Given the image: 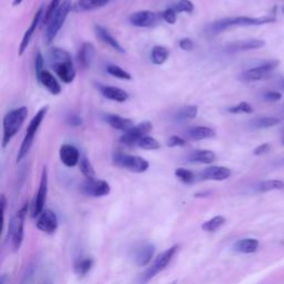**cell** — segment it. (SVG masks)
<instances>
[{
	"label": "cell",
	"mask_w": 284,
	"mask_h": 284,
	"mask_svg": "<svg viewBox=\"0 0 284 284\" xmlns=\"http://www.w3.org/2000/svg\"><path fill=\"white\" fill-rule=\"evenodd\" d=\"M171 284H176V282H172Z\"/></svg>",
	"instance_id": "54"
},
{
	"label": "cell",
	"mask_w": 284,
	"mask_h": 284,
	"mask_svg": "<svg viewBox=\"0 0 284 284\" xmlns=\"http://www.w3.org/2000/svg\"><path fill=\"white\" fill-rule=\"evenodd\" d=\"M34 279H36V267L33 264H30L26 268L20 284H34Z\"/></svg>",
	"instance_id": "41"
},
{
	"label": "cell",
	"mask_w": 284,
	"mask_h": 284,
	"mask_svg": "<svg viewBox=\"0 0 284 284\" xmlns=\"http://www.w3.org/2000/svg\"><path fill=\"white\" fill-rule=\"evenodd\" d=\"M198 111H199L198 106H194V105L186 106L176 111L174 114V120L178 122L193 120V119L198 116Z\"/></svg>",
	"instance_id": "29"
},
{
	"label": "cell",
	"mask_w": 284,
	"mask_h": 284,
	"mask_svg": "<svg viewBox=\"0 0 284 284\" xmlns=\"http://www.w3.org/2000/svg\"><path fill=\"white\" fill-rule=\"evenodd\" d=\"M38 82H39L42 87L46 88L51 95H58L61 92V86L58 82V80L55 78L50 71L48 70H42L39 75H37Z\"/></svg>",
	"instance_id": "20"
},
{
	"label": "cell",
	"mask_w": 284,
	"mask_h": 284,
	"mask_svg": "<svg viewBox=\"0 0 284 284\" xmlns=\"http://www.w3.org/2000/svg\"><path fill=\"white\" fill-rule=\"evenodd\" d=\"M61 0H51L50 1V3H49V6H48V8H47V10H46V13H45V16H44V24L46 25L47 24V21L49 20V19H50V17L52 16L53 14H55V11L59 8V6L61 5Z\"/></svg>",
	"instance_id": "42"
},
{
	"label": "cell",
	"mask_w": 284,
	"mask_h": 284,
	"mask_svg": "<svg viewBox=\"0 0 284 284\" xmlns=\"http://www.w3.org/2000/svg\"><path fill=\"white\" fill-rule=\"evenodd\" d=\"M228 111L230 113H234V114L252 113L253 112V107L247 101H241V102L237 103V106H233V107H231V108H229Z\"/></svg>",
	"instance_id": "39"
},
{
	"label": "cell",
	"mask_w": 284,
	"mask_h": 284,
	"mask_svg": "<svg viewBox=\"0 0 284 284\" xmlns=\"http://www.w3.org/2000/svg\"><path fill=\"white\" fill-rule=\"evenodd\" d=\"M279 61L278 60H271L268 63H264L260 66H256L254 68H250L245 70L241 78L245 81H261V80H267L272 77V72L274 69L278 67Z\"/></svg>",
	"instance_id": "9"
},
{
	"label": "cell",
	"mask_w": 284,
	"mask_h": 284,
	"mask_svg": "<svg viewBox=\"0 0 284 284\" xmlns=\"http://www.w3.org/2000/svg\"><path fill=\"white\" fill-rule=\"evenodd\" d=\"M110 0H79L76 8L79 11H90L106 6Z\"/></svg>",
	"instance_id": "30"
},
{
	"label": "cell",
	"mask_w": 284,
	"mask_h": 284,
	"mask_svg": "<svg viewBox=\"0 0 284 284\" xmlns=\"http://www.w3.org/2000/svg\"><path fill=\"white\" fill-rule=\"evenodd\" d=\"M231 176V170L226 167L211 166L205 169L201 174L200 178L203 180H211V181H223Z\"/></svg>",
	"instance_id": "18"
},
{
	"label": "cell",
	"mask_w": 284,
	"mask_h": 284,
	"mask_svg": "<svg viewBox=\"0 0 284 284\" xmlns=\"http://www.w3.org/2000/svg\"><path fill=\"white\" fill-rule=\"evenodd\" d=\"M48 112V106H45L38 110V112L34 114L33 118L30 120L28 128H27V132L25 134L24 140L21 142L20 149H19L18 155H17V162H20L21 160H24L32 149L34 138H36V134L39 130L42 121L45 120L46 114Z\"/></svg>",
	"instance_id": "4"
},
{
	"label": "cell",
	"mask_w": 284,
	"mask_h": 284,
	"mask_svg": "<svg viewBox=\"0 0 284 284\" xmlns=\"http://www.w3.org/2000/svg\"><path fill=\"white\" fill-rule=\"evenodd\" d=\"M158 21V16L150 10H140L130 15L129 22L138 28H150Z\"/></svg>",
	"instance_id": "15"
},
{
	"label": "cell",
	"mask_w": 284,
	"mask_h": 284,
	"mask_svg": "<svg viewBox=\"0 0 284 284\" xmlns=\"http://www.w3.org/2000/svg\"><path fill=\"white\" fill-rule=\"evenodd\" d=\"M169 56H170V50L167 47H164V46H155L151 49L150 59L153 64L161 66L168 60Z\"/></svg>",
	"instance_id": "28"
},
{
	"label": "cell",
	"mask_w": 284,
	"mask_h": 284,
	"mask_svg": "<svg viewBox=\"0 0 284 284\" xmlns=\"http://www.w3.org/2000/svg\"><path fill=\"white\" fill-rule=\"evenodd\" d=\"M225 223V218L222 216H217L210 220L205 221V223L201 225L203 231L205 232H216L217 230L221 228L222 225Z\"/></svg>",
	"instance_id": "34"
},
{
	"label": "cell",
	"mask_w": 284,
	"mask_h": 284,
	"mask_svg": "<svg viewBox=\"0 0 284 284\" xmlns=\"http://www.w3.org/2000/svg\"><path fill=\"white\" fill-rule=\"evenodd\" d=\"M179 47L183 51H191L194 48V42L190 38H182L179 40Z\"/></svg>",
	"instance_id": "45"
},
{
	"label": "cell",
	"mask_w": 284,
	"mask_h": 284,
	"mask_svg": "<svg viewBox=\"0 0 284 284\" xmlns=\"http://www.w3.org/2000/svg\"><path fill=\"white\" fill-rule=\"evenodd\" d=\"M94 267V261L90 258H80L74 264V271L77 275L84 276L90 272Z\"/></svg>",
	"instance_id": "31"
},
{
	"label": "cell",
	"mask_w": 284,
	"mask_h": 284,
	"mask_svg": "<svg viewBox=\"0 0 284 284\" xmlns=\"http://www.w3.org/2000/svg\"><path fill=\"white\" fill-rule=\"evenodd\" d=\"M186 144H187V141L179 136H171L167 141V145L170 148L184 147Z\"/></svg>",
	"instance_id": "44"
},
{
	"label": "cell",
	"mask_w": 284,
	"mask_h": 284,
	"mask_svg": "<svg viewBox=\"0 0 284 284\" xmlns=\"http://www.w3.org/2000/svg\"><path fill=\"white\" fill-rule=\"evenodd\" d=\"M45 13H46V11L44 9V7H40V8L36 11V14H34L32 24H30L29 28L25 32L24 37H22L20 45H19V49H18V55L19 56L24 55L25 51L27 50V48L29 47V44H30V41H32V38L33 36V33H34V32H36L37 27H38V25H39V22L41 21V19L44 18Z\"/></svg>",
	"instance_id": "16"
},
{
	"label": "cell",
	"mask_w": 284,
	"mask_h": 284,
	"mask_svg": "<svg viewBox=\"0 0 284 284\" xmlns=\"http://www.w3.org/2000/svg\"><path fill=\"white\" fill-rule=\"evenodd\" d=\"M34 69H36V76L39 75L42 70H45L44 68V57H42L41 52L38 50L36 56H34Z\"/></svg>",
	"instance_id": "46"
},
{
	"label": "cell",
	"mask_w": 284,
	"mask_h": 284,
	"mask_svg": "<svg viewBox=\"0 0 284 284\" xmlns=\"http://www.w3.org/2000/svg\"><path fill=\"white\" fill-rule=\"evenodd\" d=\"M100 94L103 97L109 99V100L116 102H126L129 99V94L121 88L113 86H100L99 87Z\"/></svg>",
	"instance_id": "23"
},
{
	"label": "cell",
	"mask_w": 284,
	"mask_h": 284,
	"mask_svg": "<svg viewBox=\"0 0 284 284\" xmlns=\"http://www.w3.org/2000/svg\"><path fill=\"white\" fill-rule=\"evenodd\" d=\"M266 45V42L260 39H249V40H241L233 42L229 46V49L232 51H248L259 49Z\"/></svg>",
	"instance_id": "25"
},
{
	"label": "cell",
	"mask_w": 284,
	"mask_h": 284,
	"mask_svg": "<svg viewBox=\"0 0 284 284\" xmlns=\"http://www.w3.org/2000/svg\"><path fill=\"white\" fill-rule=\"evenodd\" d=\"M156 247L152 243H141L132 250L133 262L138 267H145L151 262L155 255Z\"/></svg>",
	"instance_id": "14"
},
{
	"label": "cell",
	"mask_w": 284,
	"mask_h": 284,
	"mask_svg": "<svg viewBox=\"0 0 284 284\" xmlns=\"http://www.w3.org/2000/svg\"><path fill=\"white\" fill-rule=\"evenodd\" d=\"M161 17L169 25H174L176 21V11L174 8H168L161 13Z\"/></svg>",
	"instance_id": "43"
},
{
	"label": "cell",
	"mask_w": 284,
	"mask_h": 284,
	"mask_svg": "<svg viewBox=\"0 0 284 284\" xmlns=\"http://www.w3.org/2000/svg\"><path fill=\"white\" fill-rule=\"evenodd\" d=\"M27 209H28V203L26 202L25 205H22V208L18 211L16 217H15L10 222L8 236L10 234L11 242H13V247L15 250H19L22 242H24V225Z\"/></svg>",
	"instance_id": "8"
},
{
	"label": "cell",
	"mask_w": 284,
	"mask_h": 284,
	"mask_svg": "<svg viewBox=\"0 0 284 284\" xmlns=\"http://www.w3.org/2000/svg\"><path fill=\"white\" fill-rule=\"evenodd\" d=\"M107 72H108L110 76H112L117 79H121V80L132 79V76L130 75L128 71H126L125 69L117 66V64H109V66L107 67Z\"/></svg>",
	"instance_id": "36"
},
{
	"label": "cell",
	"mask_w": 284,
	"mask_h": 284,
	"mask_svg": "<svg viewBox=\"0 0 284 284\" xmlns=\"http://www.w3.org/2000/svg\"><path fill=\"white\" fill-rule=\"evenodd\" d=\"M152 130V124L150 121H143L139 125L133 126L131 129L126 131L120 138V141L122 144L126 145H136L137 142L139 141L141 138L148 136V133Z\"/></svg>",
	"instance_id": "11"
},
{
	"label": "cell",
	"mask_w": 284,
	"mask_h": 284,
	"mask_svg": "<svg viewBox=\"0 0 284 284\" xmlns=\"http://www.w3.org/2000/svg\"><path fill=\"white\" fill-rule=\"evenodd\" d=\"M275 18L273 16H263V17H234V18H224L218 20L212 24L213 32H221L224 30L232 28V27H249V26H262L267 24L274 22Z\"/></svg>",
	"instance_id": "5"
},
{
	"label": "cell",
	"mask_w": 284,
	"mask_h": 284,
	"mask_svg": "<svg viewBox=\"0 0 284 284\" xmlns=\"http://www.w3.org/2000/svg\"><path fill=\"white\" fill-rule=\"evenodd\" d=\"M263 99L268 102H275L282 99V95L279 91H268L263 95Z\"/></svg>",
	"instance_id": "47"
},
{
	"label": "cell",
	"mask_w": 284,
	"mask_h": 284,
	"mask_svg": "<svg viewBox=\"0 0 284 284\" xmlns=\"http://www.w3.org/2000/svg\"><path fill=\"white\" fill-rule=\"evenodd\" d=\"M284 189V182L281 180H266L262 181L258 187V190L260 192H268V191H273V190H282Z\"/></svg>",
	"instance_id": "35"
},
{
	"label": "cell",
	"mask_w": 284,
	"mask_h": 284,
	"mask_svg": "<svg viewBox=\"0 0 284 284\" xmlns=\"http://www.w3.org/2000/svg\"><path fill=\"white\" fill-rule=\"evenodd\" d=\"M79 168H80V171H81V174L86 176L87 179H95V169H94V167H92L90 161L88 160L86 157H82V158L80 159Z\"/></svg>",
	"instance_id": "38"
},
{
	"label": "cell",
	"mask_w": 284,
	"mask_h": 284,
	"mask_svg": "<svg viewBox=\"0 0 284 284\" xmlns=\"http://www.w3.org/2000/svg\"><path fill=\"white\" fill-rule=\"evenodd\" d=\"M7 279H8V276H7V274H2L1 275V284H6L7 283Z\"/></svg>",
	"instance_id": "50"
},
{
	"label": "cell",
	"mask_w": 284,
	"mask_h": 284,
	"mask_svg": "<svg viewBox=\"0 0 284 284\" xmlns=\"http://www.w3.org/2000/svg\"><path fill=\"white\" fill-rule=\"evenodd\" d=\"M95 33L99 39H100L103 44H106L107 46H109L110 48H112L113 50H116L119 53H125V49L122 46L119 44V41L114 38L112 34L110 33L108 29H106L105 27H102L100 25H95Z\"/></svg>",
	"instance_id": "21"
},
{
	"label": "cell",
	"mask_w": 284,
	"mask_h": 284,
	"mask_svg": "<svg viewBox=\"0 0 284 284\" xmlns=\"http://www.w3.org/2000/svg\"><path fill=\"white\" fill-rule=\"evenodd\" d=\"M106 122L111 126V128L124 132L128 131L129 129H131L134 126L131 119L121 117L119 116V114H107Z\"/></svg>",
	"instance_id": "24"
},
{
	"label": "cell",
	"mask_w": 284,
	"mask_h": 284,
	"mask_svg": "<svg viewBox=\"0 0 284 284\" xmlns=\"http://www.w3.org/2000/svg\"><path fill=\"white\" fill-rule=\"evenodd\" d=\"M178 251L179 245H174V247L167 249L166 251H163L160 255L157 256L151 266L141 274L139 279V284H147L150 280L155 278L156 275H158L164 270V268H167V267L170 264L171 261L174 260V255Z\"/></svg>",
	"instance_id": "6"
},
{
	"label": "cell",
	"mask_w": 284,
	"mask_h": 284,
	"mask_svg": "<svg viewBox=\"0 0 284 284\" xmlns=\"http://www.w3.org/2000/svg\"><path fill=\"white\" fill-rule=\"evenodd\" d=\"M189 160L191 162L211 164L217 160V156L211 150H195L189 156Z\"/></svg>",
	"instance_id": "26"
},
{
	"label": "cell",
	"mask_w": 284,
	"mask_h": 284,
	"mask_svg": "<svg viewBox=\"0 0 284 284\" xmlns=\"http://www.w3.org/2000/svg\"><path fill=\"white\" fill-rule=\"evenodd\" d=\"M95 48L91 42H83L80 46L78 53H77V60L78 63L83 69H88L91 67L92 61L95 59Z\"/></svg>",
	"instance_id": "19"
},
{
	"label": "cell",
	"mask_w": 284,
	"mask_h": 284,
	"mask_svg": "<svg viewBox=\"0 0 284 284\" xmlns=\"http://www.w3.org/2000/svg\"><path fill=\"white\" fill-rule=\"evenodd\" d=\"M233 248L234 250L237 252L249 254V253H253L258 250L259 241L256 239H251V237H248V239H241L234 243Z\"/></svg>",
	"instance_id": "27"
},
{
	"label": "cell",
	"mask_w": 284,
	"mask_h": 284,
	"mask_svg": "<svg viewBox=\"0 0 284 284\" xmlns=\"http://www.w3.org/2000/svg\"><path fill=\"white\" fill-rule=\"evenodd\" d=\"M37 218L36 225L41 232L52 234L58 229V217L50 209H45Z\"/></svg>",
	"instance_id": "13"
},
{
	"label": "cell",
	"mask_w": 284,
	"mask_h": 284,
	"mask_svg": "<svg viewBox=\"0 0 284 284\" xmlns=\"http://www.w3.org/2000/svg\"><path fill=\"white\" fill-rule=\"evenodd\" d=\"M282 11H283V13H284V7H283V8H282Z\"/></svg>",
	"instance_id": "55"
},
{
	"label": "cell",
	"mask_w": 284,
	"mask_h": 284,
	"mask_svg": "<svg viewBox=\"0 0 284 284\" xmlns=\"http://www.w3.org/2000/svg\"><path fill=\"white\" fill-rule=\"evenodd\" d=\"M271 149V145L268 143H262L256 147L254 150H253V155L254 156H262V155H266L267 152L270 151Z\"/></svg>",
	"instance_id": "48"
},
{
	"label": "cell",
	"mask_w": 284,
	"mask_h": 284,
	"mask_svg": "<svg viewBox=\"0 0 284 284\" xmlns=\"http://www.w3.org/2000/svg\"><path fill=\"white\" fill-rule=\"evenodd\" d=\"M174 174H175L176 178H178L180 181L184 184H191V183H193L194 180H195V175H194L193 172L188 170V169H184V168L175 169Z\"/></svg>",
	"instance_id": "37"
},
{
	"label": "cell",
	"mask_w": 284,
	"mask_h": 284,
	"mask_svg": "<svg viewBox=\"0 0 284 284\" xmlns=\"http://www.w3.org/2000/svg\"><path fill=\"white\" fill-rule=\"evenodd\" d=\"M47 194H48V170L47 168L44 167L42 169V174L40 178L39 189L34 198L33 205H32V217H38L39 214L45 210V205L47 201Z\"/></svg>",
	"instance_id": "12"
},
{
	"label": "cell",
	"mask_w": 284,
	"mask_h": 284,
	"mask_svg": "<svg viewBox=\"0 0 284 284\" xmlns=\"http://www.w3.org/2000/svg\"><path fill=\"white\" fill-rule=\"evenodd\" d=\"M281 87H282V88H283V89H284V79H283V81H282V84H281Z\"/></svg>",
	"instance_id": "53"
},
{
	"label": "cell",
	"mask_w": 284,
	"mask_h": 284,
	"mask_svg": "<svg viewBox=\"0 0 284 284\" xmlns=\"http://www.w3.org/2000/svg\"><path fill=\"white\" fill-rule=\"evenodd\" d=\"M187 136L189 137L191 140L202 141V140L213 139V138H216L217 132H216V130L210 128V126H191V128L188 129Z\"/></svg>",
	"instance_id": "22"
},
{
	"label": "cell",
	"mask_w": 284,
	"mask_h": 284,
	"mask_svg": "<svg viewBox=\"0 0 284 284\" xmlns=\"http://www.w3.org/2000/svg\"><path fill=\"white\" fill-rule=\"evenodd\" d=\"M45 284H50V283H45Z\"/></svg>",
	"instance_id": "56"
},
{
	"label": "cell",
	"mask_w": 284,
	"mask_h": 284,
	"mask_svg": "<svg viewBox=\"0 0 284 284\" xmlns=\"http://www.w3.org/2000/svg\"><path fill=\"white\" fill-rule=\"evenodd\" d=\"M49 61L55 74L64 83L74 82L76 78V69L72 63L71 56L67 50L53 47L49 50Z\"/></svg>",
	"instance_id": "1"
},
{
	"label": "cell",
	"mask_w": 284,
	"mask_h": 284,
	"mask_svg": "<svg viewBox=\"0 0 284 284\" xmlns=\"http://www.w3.org/2000/svg\"><path fill=\"white\" fill-rule=\"evenodd\" d=\"M80 191L84 195L94 198H100L108 195L111 191L110 184L100 179H87L80 186Z\"/></svg>",
	"instance_id": "10"
},
{
	"label": "cell",
	"mask_w": 284,
	"mask_h": 284,
	"mask_svg": "<svg viewBox=\"0 0 284 284\" xmlns=\"http://www.w3.org/2000/svg\"><path fill=\"white\" fill-rule=\"evenodd\" d=\"M280 121L281 120L275 117H262L254 119V120L251 122V126L255 129H266L278 126L280 124Z\"/></svg>",
	"instance_id": "32"
},
{
	"label": "cell",
	"mask_w": 284,
	"mask_h": 284,
	"mask_svg": "<svg viewBox=\"0 0 284 284\" xmlns=\"http://www.w3.org/2000/svg\"><path fill=\"white\" fill-rule=\"evenodd\" d=\"M113 163L117 167L126 169L133 174H143L149 169V162L145 159L138 156L126 155V153H114L113 155Z\"/></svg>",
	"instance_id": "7"
},
{
	"label": "cell",
	"mask_w": 284,
	"mask_h": 284,
	"mask_svg": "<svg viewBox=\"0 0 284 284\" xmlns=\"http://www.w3.org/2000/svg\"><path fill=\"white\" fill-rule=\"evenodd\" d=\"M136 145H138V147L142 149V150H148V151L159 150L161 147L159 141L150 136H145L143 138H141V139L137 142Z\"/></svg>",
	"instance_id": "33"
},
{
	"label": "cell",
	"mask_w": 284,
	"mask_h": 284,
	"mask_svg": "<svg viewBox=\"0 0 284 284\" xmlns=\"http://www.w3.org/2000/svg\"><path fill=\"white\" fill-rule=\"evenodd\" d=\"M27 117H28V108L19 107V108L8 111L2 120V142L1 145L5 149L13 138L16 136L21 126H24Z\"/></svg>",
	"instance_id": "2"
},
{
	"label": "cell",
	"mask_w": 284,
	"mask_h": 284,
	"mask_svg": "<svg viewBox=\"0 0 284 284\" xmlns=\"http://www.w3.org/2000/svg\"><path fill=\"white\" fill-rule=\"evenodd\" d=\"M174 9L176 11V14L179 13H187L191 14L193 13L194 6L191 0H179L178 2L175 3Z\"/></svg>",
	"instance_id": "40"
},
{
	"label": "cell",
	"mask_w": 284,
	"mask_h": 284,
	"mask_svg": "<svg viewBox=\"0 0 284 284\" xmlns=\"http://www.w3.org/2000/svg\"><path fill=\"white\" fill-rule=\"evenodd\" d=\"M67 122L69 126H80L82 125V119L81 117H79L78 114H70L67 118Z\"/></svg>",
	"instance_id": "49"
},
{
	"label": "cell",
	"mask_w": 284,
	"mask_h": 284,
	"mask_svg": "<svg viewBox=\"0 0 284 284\" xmlns=\"http://www.w3.org/2000/svg\"><path fill=\"white\" fill-rule=\"evenodd\" d=\"M281 143H282V145H284V130H283V132H282V141H281Z\"/></svg>",
	"instance_id": "52"
},
{
	"label": "cell",
	"mask_w": 284,
	"mask_h": 284,
	"mask_svg": "<svg viewBox=\"0 0 284 284\" xmlns=\"http://www.w3.org/2000/svg\"><path fill=\"white\" fill-rule=\"evenodd\" d=\"M59 158L63 166L74 168L80 162V152L75 145L63 144L59 149Z\"/></svg>",
	"instance_id": "17"
},
{
	"label": "cell",
	"mask_w": 284,
	"mask_h": 284,
	"mask_svg": "<svg viewBox=\"0 0 284 284\" xmlns=\"http://www.w3.org/2000/svg\"><path fill=\"white\" fill-rule=\"evenodd\" d=\"M72 8L70 0H64L63 3L59 6V8L55 11V14L52 15L50 19L46 24V30H45V44L50 45L51 42L56 39L57 34L59 33L60 29L63 28L64 21L67 20V18L70 14Z\"/></svg>",
	"instance_id": "3"
},
{
	"label": "cell",
	"mask_w": 284,
	"mask_h": 284,
	"mask_svg": "<svg viewBox=\"0 0 284 284\" xmlns=\"http://www.w3.org/2000/svg\"><path fill=\"white\" fill-rule=\"evenodd\" d=\"M22 1H24V0H14V1H13V5H14V6H19Z\"/></svg>",
	"instance_id": "51"
}]
</instances>
